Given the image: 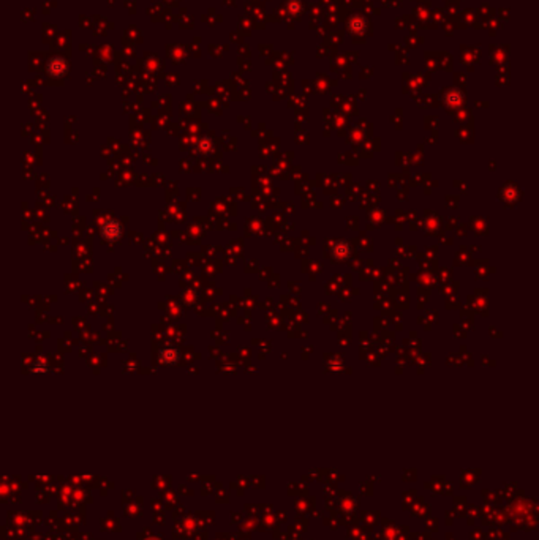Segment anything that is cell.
Wrapping results in <instances>:
<instances>
[{
    "instance_id": "obj_1",
    "label": "cell",
    "mask_w": 539,
    "mask_h": 540,
    "mask_svg": "<svg viewBox=\"0 0 539 540\" xmlns=\"http://www.w3.org/2000/svg\"><path fill=\"white\" fill-rule=\"evenodd\" d=\"M101 234H103L104 239H107V240H116V239H119L120 234H122V228H120V225L117 221L110 220V221H106L101 226Z\"/></svg>"
}]
</instances>
